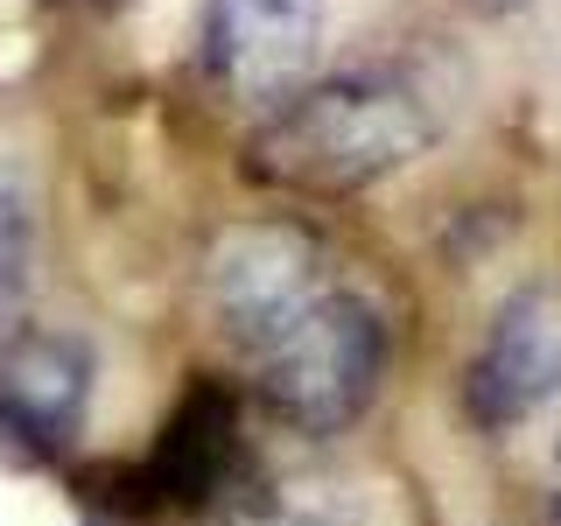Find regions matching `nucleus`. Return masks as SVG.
<instances>
[{"label":"nucleus","instance_id":"5","mask_svg":"<svg viewBox=\"0 0 561 526\" xmlns=\"http://www.w3.org/2000/svg\"><path fill=\"white\" fill-rule=\"evenodd\" d=\"M463 400L484 428H519L561 400V288L526 281L499 302L478 358H470Z\"/></svg>","mask_w":561,"mask_h":526},{"label":"nucleus","instance_id":"11","mask_svg":"<svg viewBox=\"0 0 561 526\" xmlns=\"http://www.w3.org/2000/svg\"><path fill=\"white\" fill-rule=\"evenodd\" d=\"M548 526H561V499H554V513H548Z\"/></svg>","mask_w":561,"mask_h":526},{"label":"nucleus","instance_id":"10","mask_svg":"<svg viewBox=\"0 0 561 526\" xmlns=\"http://www.w3.org/2000/svg\"><path fill=\"white\" fill-rule=\"evenodd\" d=\"M57 8H92V14H105V8H119V0H57Z\"/></svg>","mask_w":561,"mask_h":526},{"label":"nucleus","instance_id":"2","mask_svg":"<svg viewBox=\"0 0 561 526\" xmlns=\"http://www.w3.org/2000/svg\"><path fill=\"white\" fill-rule=\"evenodd\" d=\"M253 393L295 435H337L373 408L386 379V316L351 288H323L253 351Z\"/></svg>","mask_w":561,"mask_h":526},{"label":"nucleus","instance_id":"7","mask_svg":"<svg viewBox=\"0 0 561 526\" xmlns=\"http://www.w3.org/2000/svg\"><path fill=\"white\" fill-rule=\"evenodd\" d=\"M232 470H239V414L218 386H197L162 428L154 464H140V484H154L148 499L162 505H210L232 484Z\"/></svg>","mask_w":561,"mask_h":526},{"label":"nucleus","instance_id":"1","mask_svg":"<svg viewBox=\"0 0 561 526\" xmlns=\"http://www.w3.org/2000/svg\"><path fill=\"white\" fill-rule=\"evenodd\" d=\"M443 134L428 84L400 64H358L288 92L245 140V175L295 197H351L428 155Z\"/></svg>","mask_w":561,"mask_h":526},{"label":"nucleus","instance_id":"9","mask_svg":"<svg viewBox=\"0 0 561 526\" xmlns=\"http://www.w3.org/2000/svg\"><path fill=\"white\" fill-rule=\"evenodd\" d=\"M470 8H484V14H513L519 0H470Z\"/></svg>","mask_w":561,"mask_h":526},{"label":"nucleus","instance_id":"8","mask_svg":"<svg viewBox=\"0 0 561 526\" xmlns=\"http://www.w3.org/2000/svg\"><path fill=\"white\" fill-rule=\"evenodd\" d=\"M28 260H35V210L22 175L0 162V330L14 323V309L28 295Z\"/></svg>","mask_w":561,"mask_h":526},{"label":"nucleus","instance_id":"3","mask_svg":"<svg viewBox=\"0 0 561 526\" xmlns=\"http://www.w3.org/2000/svg\"><path fill=\"white\" fill-rule=\"evenodd\" d=\"M323 239L295 218H245L232 232H218L204 260V302L210 323L225 330V344H239L253 358L280 323H295L316 295H323Z\"/></svg>","mask_w":561,"mask_h":526},{"label":"nucleus","instance_id":"4","mask_svg":"<svg viewBox=\"0 0 561 526\" xmlns=\"http://www.w3.org/2000/svg\"><path fill=\"white\" fill-rule=\"evenodd\" d=\"M323 43V0H204V70L239 105L302 92Z\"/></svg>","mask_w":561,"mask_h":526},{"label":"nucleus","instance_id":"6","mask_svg":"<svg viewBox=\"0 0 561 526\" xmlns=\"http://www.w3.org/2000/svg\"><path fill=\"white\" fill-rule=\"evenodd\" d=\"M92 400V351L64 330H28L0 351V435L28 456H57Z\"/></svg>","mask_w":561,"mask_h":526}]
</instances>
